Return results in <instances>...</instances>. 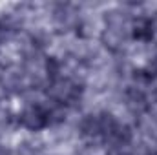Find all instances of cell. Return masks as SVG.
Segmentation results:
<instances>
[{
  "label": "cell",
  "instance_id": "obj_2",
  "mask_svg": "<svg viewBox=\"0 0 157 155\" xmlns=\"http://www.w3.org/2000/svg\"><path fill=\"white\" fill-rule=\"evenodd\" d=\"M135 37L137 39H150L152 37V22L146 20V18H139L137 24H135Z\"/></svg>",
  "mask_w": 157,
  "mask_h": 155
},
{
  "label": "cell",
  "instance_id": "obj_1",
  "mask_svg": "<svg viewBox=\"0 0 157 155\" xmlns=\"http://www.w3.org/2000/svg\"><path fill=\"white\" fill-rule=\"evenodd\" d=\"M22 122L28 126V128H31V130H39L42 126H46V122H48V113L39 108V106H31L24 115H22Z\"/></svg>",
  "mask_w": 157,
  "mask_h": 155
}]
</instances>
